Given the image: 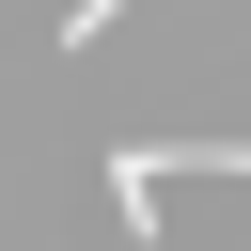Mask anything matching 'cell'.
Returning a JSON list of instances; mask_svg holds the SVG:
<instances>
[{
    "label": "cell",
    "instance_id": "1",
    "mask_svg": "<svg viewBox=\"0 0 251 251\" xmlns=\"http://www.w3.org/2000/svg\"><path fill=\"white\" fill-rule=\"evenodd\" d=\"M173 173H251V141H110V204H126V251L157 235V188Z\"/></svg>",
    "mask_w": 251,
    "mask_h": 251
}]
</instances>
